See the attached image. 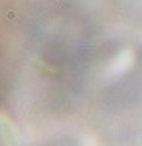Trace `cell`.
I'll return each mask as SVG.
<instances>
[{
    "instance_id": "6da1fadb",
    "label": "cell",
    "mask_w": 142,
    "mask_h": 146,
    "mask_svg": "<svg viewBox=\"0 0 142 146\" xmlns=\"http://www.w3.org/2000/svg\"><path fill=\"white\" fill-rule=\"evenodd\" d=\"M0 140L4 146H22V138H20L18 128L2 113H0Z\"/></svg>"
},
{
    "instance_id": "7a4b0ae2",
    "label": "cell",
    "mask_w": 142,
    "mask_h": 146,
    "mask_svg": "<svg viewBox=\"0 0 142 146\" xmlns=\"http://www.w3.org/2000/svg\"><path fill=\"white\" fill-rule=\"evenodd\" d=\"M134 63V53H132V49H124L122 53H118L117 59L109 65V77H117L120 73H124L130 65Z\"/></svg>"
},
{
    "instance_id": "3957f363",
    "label": "cell",
    "mask_w": 142,
    "mask_h": 146,
    "mask_svg": "<svg viewBox=\"0 0 142 146\" xmlns=\"http://www.w3.org/2000/svg\"><path fill=\"white\" fill-rule=\"evenodd\" d=\"M85 146H99V144H97V142H93V138L89 136V138H87V144H85Z\"/></svg>"
}]
</instances>
